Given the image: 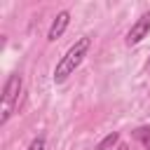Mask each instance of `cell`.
Listing matches in <instances>:
<instances>
[{
	"label": "cell",
	"mask_w": 150,
	"mask_h": 150,
	"mask_svg": "<svg viewBox=\"0 0 150 150\" xmlns=\"http://www.w3.org/2000/svg\"><path fill=\"white\" fill-rule=\"evenodd\" d=\"M89 47H91V38H80V40H77V42L61 56V61L56 63V68H54V82H63V80H68V75H73L75 68L84 61Z\"/></svg>",
	"instance_id": "cell-1"
},
{
	"label": "cell",
	"mask_w": 150,
	"mask_h": 150,
	"mask_svg": "<svg viewBox=\"0 0 150 150\" xmlns=\"http://www.w3.org/2000/svg\"><path fill=\"white\" fill-rule=\"evenodd\" d=\"M19 94H21V75L19 73H12L5 82V89H2V115H0V124H5L19 101Z\"/></svg>",
	"instance_id": "cell-2"
},
{
	"label": "cell",
	"mask_w": 150,
	"mask_h": 150,
	"mask_svg": "<svg viewBox=\"0 0 150 150\" xmlns=\"http://www.w3.org/2000/svg\"><path fill=\"white\" fill-rule=\"evenodd\" d=\"M148 33H150V12L141 14L138 21L129 28V33H127V45H138L143 38H148Z\"/></svg>",
	"instance_id": "cell-3"
},
{
	"label": "cell",
	"mask_w": 150,
	"mask_h": 150,
	"mask_svg": "<svg viewBox=\"0 0 150 150\" xmlns=\"http://www.w3.org/2000/svg\"><path fill=\"white\" fill-rule=\"evenodd\" d=\"M68 21H70V12H66V9H63V12H59V14H56V19L52 21V28H49L47 40H52V42H54L56 38H61V35H63V30L68 28Z\"/></svg>",
	"instance_id": "cell-4"
},
{
	"label": "cell",
	"mask_w": 150,
	"mask_h": 150,
	"mask_svg": "<svg viewBox=\"0 0 150 150\" xmlns=\"http://www.w3.org/2000/svg\"><path fill=\"white\" fill-rule=\"evenodd\" d=\"M117 141H120V134H117V131H112V134H108V136L96 145V150H108V148H112Z\"/></svg>",
	"instance_id": "cell-5"
},
{
	"label": "cell",
	"mask_w": 150,
	"mask_h": 150,
	"mask_svg": "<svg viewBox=\"0 0 150 150\" xmlns=\"http://www.w3.org/2000/svg\"><path fill=\"white\" fill-rule=\"evenodd\" d=\"M136 138L143 141L145 150H150V127H138V129H136Z\"/></svg>",
	"instance_id": "cell-6"
},
{
	"label": "cell",
	"mask_w": 150,
	"mask_h": 150,
	"mask_svg": "<svg viewBox=\"0 0 150 150\" xmlns=\"http://www.w3.org/2000/svg\"><path fill=\"white\" fill-rule=\"evenodd\" d=\"M28 150H45V138H42V136L33 138V141H30V145H28Z\"/></svg>",
	"instance_id": "cell-7"
},
{
	"label": "cell",
	"mask_w": 150,
	"mask_h": 150,
	"mask_svg": "<svg viewBox=\"0 0 150 150\" xmlns=\"http://www.w3.org/2000/svg\"><path fill=\"white\" fill-rule=\"evenodd\" d=\"M117 150H129V145H127V143H120V145H117Z\"/></svg>",
	"instance_id": "cell-8"
}]
</instances>
